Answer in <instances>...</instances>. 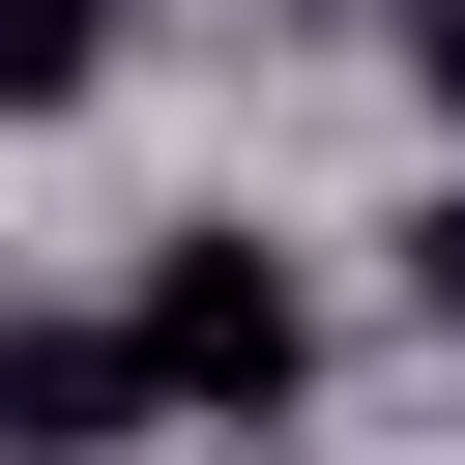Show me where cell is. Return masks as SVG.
Listing matches in <instances>:
<instances>
[{
    "mask_svg": "<svg viewBox=\"0 0 465 465\" xmlns=\"http://www.w3.org/2000/svg\"><path fill=\"white\" fill-rule=\"evenodd\" d=\"M116 378H145V407H291V378H320V291H291L262 232H174V262L116 291Z\"/></svg>",
    "mask_w": 465,
    "mask_h": 465,
    "instance_id": "1",
    "label": "cell"
},
{
    "mask_svg": "<svg viewBox=\"0 0 465 465\" xmlns=\"http://www.w3.org/2000/svg\"><path fill=\"white\" fill-rule=\"evenodd\" d=\"M87 436H145L116 320H0V465H87Z\"/></svg>",
    "mask_w": 465,
    "mask_h": 465,
    "instance_id": "2",
    "label": "cell"
},
{
    "mask_svg": "<svg viewBox=\"0 0 465 465\" xmlns=\"http://www.w3.org/2000/svg\"><path fill=\"white\" fill-rule=\"evenodd\" d=\"M116 29H145V0H0V116H58V87L116 58Z\"/></svg>",
    "mask_w": 465,
    "mask_h": 465,
    "instance_id": "3",
    "label": "cell"
},
{
    "mask_svg": "<svg viewBox=\"0 0 465 465\" xmlns=\"http://www.w3.org/2000/svg\"><path fill=\"white\" fill-rule=\"evenodd\" d=\"M407 320H465V174H436V203H407Z\"/></svg>",
    "mask_w": 465,
    "mask_h": 465,
    "instance_id": "4",
    "label": "cell"
},
{
    "mask_svg": "<svg viewBox=\"0 0 465 465\" xmlns=\"http://www.w3.org/2000/svg\"><path fill=\"white\" fill-rule=\"evenodd\" d=\"M407 58H436V116H465V0H407Z\"/></svg>",
    "mask_w": 465,
    "mask_h": 465,
    "instance_id": "5",
    "label": "cell"
}]
</instances>
